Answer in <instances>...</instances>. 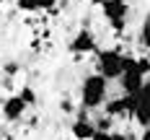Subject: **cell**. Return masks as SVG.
<instances>
[{
    "mask_svg": "<svg viewBox=\"0 0 150 140\" xmlns=\"http://www.w3.org/2000/svg\"><path fill=\"white\" fill-rule=\"evenodd\" d=\"M106 80L101 75H88V78H83V86H80V99H83V107L86 109H96V107H101L104 104V99H106Z\"/></svg>",
    "mask_w": 150,
    "mask_h": 140,
    "instance_id": "obj_1",
    "label": "cell"
},
{
    "mask_svg": "<svg viewBox=\"0 0 150 140\" xmlns=\"http://www.w3.org/2000/svg\"><path fill=\"white\" fill-rule=\"evenodd\" d=\"M96 75H101L104 80H117V78H122V52L119 49H104V52H98Z\"/></svg>",
    "mask_w": 150,
    "mask_h": 140,
    "instance_id": "obj_2",
    "label": "cell"
},
{
    "mask_svg": "<svg viewBox=\"0 0 150 140\" xmlns=\"http://www.w3.org/2000/svg\"><path fill=\"white\" fill-rule=\"evenodd\" d=\"M93 49H96V36H93L91 29H80L73 36V42H70V52L73 55H86V52H93Z\"/></svg>",
    "mask_w": 150,
    "mask_h": 140,
    "instance_id": "obj_3",
    "label": "cell"
},
{
    "mask_svg": "<svg viewBox=\"0 0 150 140\" xmlns=\"http://www.w3.org/2000/svg\"><path fill=\"white\" fill-rule=\"evenodd\" d=\"M132 109H135V99L132 96H119V99H111L109 104L104 107L106 117H127V114H132Z\"/></svg>",
    "mask_w": 150,
    "mask_h": 140,
    "instance_id": "obj_4",
    "label": "cell"
},
{
    "mask_svg": "<svg viewBox=\"0 0 150 140\" xmlns=\"http://www.w3.org/2000/svg\"><path fill=\"white\" fill-rule=\"evenodd\" d=\"M101 11L109 21H124L129 13V5L124 0H101Z\"/></svg>",
    "mask_w": 150,
    "mask_h": 140,
    "instance_id": "obj_5",
    "label": "cell"
},
{
    "mask_svg": "<svg viewBox=\"0 0 150 140\" xmlns=\"http://www.w3.org/2000/svg\"><path fill=\"white\" fill-rule=\"evenodd\" d=\"M122 91H124V96H135L142 86H145V78L140 75L137 70H129V73H122Z\"/></svg>",
    "mask_w": 150,
    "mask_h": 140,
    "instance_id": "obj_6",
    "label": "cell"
},
{
    "mask_svg": "<svg viewBox=\"0 0 150 140\" xmlns=\"http://www.w3.org/2000/svg\"><path fill=\"white\" fill-rule=\"evenodd\" d=\"M23 112H26V104H23L18 96H11V99H5V104H3V117H5L8 122H16V119H21V117H23Z\"/></svg>",
    "mask_w": 150,
    "mask_h": 140,
    "instance_id": "obj_7",
    "label": "cell"
},
{
    "mask_svg": "<svg viewBox=\"0 0 150 140\" xmlns=\"http://www.w3.org/2000/svg\"><path fill=\"white\" fill-rule=\"evenodd\" d=\"M135 99V96H132ZM132 114H135V119L145 130L150 127V101H142V99H135V109H132Z\"/></svg>",
    "mask_w": 150,
    "mask_h": 140,
    "instance_id": "obj_8",
    "label": "cell"
},
{
    "mask_svg": "<svg viewBox=\"0 0 150 140\" xmlns=\"http://www.w3.org/2000/svg\"><path fill=\"white\" fill-rule=\"evenodd\" d=\"M93 132H96V127H93L91 119H78V122L73 124V138L75 140H91Z\"/></svg>",
    "mask_w": 150,
    "mask_h": 140,
    "instance_id": "obj_9",
    "label": "cell"
},
{
    "mask_svg": "<svg viewBox=\"0 0 150 140\" xmlns=\"http://www.w3.org/2000/svg\"><path fill=\"white\" fill-rule=\"evenodd\" d=\"M18 99H21V101H23L26 107H31V104H36V93L31 91L29 86H26V88H21V93H18Z\"/></svg>",
    "mask_w": 150,
    "mask_h": 140,
    "instance_id": "obj_10",
    "label": "cell"
},
{
    "mask_svg": "<svg viewBox=\"0 0 150 140\" xmlns=\"http://www.w3.org/2000/svg\"><path fill=\"white\" fill-rule=\"evenodd\" d=\"M140 44L145 47V49H150V21H145L142 29H140Z\"/></svg>",
    "mask_w": 150,
    "mask_h": 140,
    "instance_id": "obj_11",
    "label": "cell"
},
{
    "mask_svg": "<svg viewBox=\"0 0 150 140\" xmlns=\"http://www.w3.org/2000/svg\"><path fill=\"white\" fill-rule=\"evenodd\" d=\"M16 5H18V11H26V13H31V11H39L36 0H16Z\"/></svg>",
    "mask_w": 150,
    "mask_h": 140,
    "instance_id": "obj_12",
    "label": "cell"
},
{
    "mask_svg": "<svg viewBox=\"0 0 150 140\" xmlns=\"http://www.w3.org/2000/svg\"><path fill=\"white\" fill-rule=\"evenodd\" d=\"M137 73L142 78L150 73V57H137Z\"/></svg>",
    "mask_w": 150,
    "mask_h": 140,
    "instance_id": "obj_13",
    "label": "cell"
},
{
    "mask_svg": "<svg viewBox=\"0 0 150 140\" xmlns=\"http://www.w3.org/2000/svg\"><path fill=\"white\" fill-rule=\"evenodd\" d=\"M93 127H96L98 132H109V130H111V117H101V119L93 124Z\"/></svg>",
    "mask_w": 150,
    "mask_h": 140,
    "instance_id": "obj_14",
    "label": "cell"
},
{
    "mask_svg": "<svg viewBox=\"0 0 150 140\" xmlns=\"http://www.w3.org/2000/svg\"><path fill=\"white\" fill-rule=\"evenodd\" d=\"M135 99H142V101H150V83H145L140 91L135 93Z\"/></svg>",
    "mask_w": 150,
    "mask_h": 140,
    "instance_id": "obj_15",
    "label": "cell"
},
{
    "mask_svg": "<svg viewBox=\"0 0 150 140\" xmlns=\"http://www.w3.org/2000/svg\"><path fill=\"white\" fill-rule=\"evenodd\" d=\"M18 70H21L18 62H5V65H3V73H5V75H16Z\"/></svg>",
    "mask_w": 150,
    "mask_h": 140,
    "instance_id": "obj_16",
    "label": "cell"
},
{
    "mask_svg": "<svg viewBox=\"0 0 150 140\" xmlns=\"http://www.w3.org/2000/svg\"><path fill=\"white\" fill-rule=\"evenodd\" d=\"M91 140H111V132H98V130H96Z\"/></svg>",
    "mask_w": 150,
    "mask_h": 140,
    "instance_id": "obj_17",
    "label": "cell"
},
{
    "mask_svg": "<svg viewBox=\"0 0 150 140\" xmlns=\"http://www.w3.org/2000/svg\"><path fill=\"white\" fill-rule=\"evenodd\" d=\"M54 3H57V0H36V5H39V11H42V8H52Z\"/></svg>",
    "mask_w": 150,
    "mask_h": 140,
    "instance_id": "obj_18",
    "label": "cell"
},
{
    "mask_svg": "<svg viewBox=\"0 0 150 140\" xmlns=\"http://www.w3.org/2000/svg\"><path fill=\"white\" fill-rule=\"evenodd\" d=\"M109 23H111V29H114V31H124V26H127L124 21H109Z\"/></svg>",
    "mask_w": 150,
    "mask_h": 140,
    "instance_id": "obj_19",
    "label": "cell"
},
{
    "mask_svg": "<svg viewBox=\"0 0 150 140\" xmlns=\"http://www.w3.org/2000/svg\"><path fill=\"white\" fill-rule=\"evenodd\" d=\"M111 140H129V135H122V132H114V135H111Z\"/></svg>",
    "mask_w": 150,
    "mask_h": 140,
    "instance_id": "obj_20",
    "label": "cell"
},
{
    "mask_svg": "<svg viewBox=\"0 0 150 140\" xmlns=\"http://www.w3.org/2000/svg\"><path fill=\"white\" fill-rule=\"evenodd\" d=\"M62 112H73V104L70 101H62Z\"/></svg>",
    "mask_w": 150,
    "mask_h": 140,
    "instance_id": "obj_21",
    "label": "cell"
},
{
    "mask_svg": "<svg viewBox=\"0 0 150 140\" xmlns=\"http://www.w3.org/2000/svg\"><path fill=\"white\" fill-rule=\"evenodd\" d=\"M140 140H150V127L145 130V132H142V135H140Z\"/></svg>",
    "mask_w": 150,
    "mask_h": 140,
    "instance_id": "obj_22",
    "label": "cell"
},
{
    "mask_svg": "<svg viewBox=\"0 0 150 140\" xmlns=\"http://www.w3.org/2000/svg\"><path fill=\"white\" fill-rule=\"evenodd\" d=\"M91 3H93V5H101V0H91Z\"/></svg>",
    "mask_w": 150,
    "mask_h": 140,
    "instance_id": "obj_23",
    "label": "cell"
},
{
    "mask_svg": "<svg viewBox=\"0 0 150 140\" xmlns=\"http://www.w3.org/2000/svg\"><path fill=\"white\" fill-rule=\"evenodd\" d=\"M0 5H3V0H0Z\"/></svg>",
    "mask_w": 150,
    "mask_h": 140,
    "instance_id": "obj_24",
    "label": "cell"
}]
</instances>
